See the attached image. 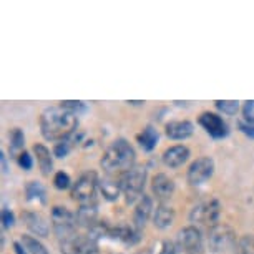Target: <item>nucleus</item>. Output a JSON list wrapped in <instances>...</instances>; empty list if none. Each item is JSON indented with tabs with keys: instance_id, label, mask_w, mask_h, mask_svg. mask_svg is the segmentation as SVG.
Instances as JSON below:
<instances>
[{
	"instance_id": "f257e3e1",
	"label": "nucleus",
	"mask_w": 254,
	"mask_h": 254,
	"mask_svg": "<svg viewBox=\"0 0 254 254\" xmlns=\"http://www.w3.org/2000/svg\"><path fill=\"white\" fill-rule=\"evenodd\" d=\"M78 118L75 113L68 112L66 108L50 107L40 115V131L45 140L49 141H64L76 131Z\"/></svg>"
},
{
	"instance_id": "f03ea898",
	"label": "nucleus",
	"mask_w": 254,
	"mask_h": 254,
	"mask_svg": "<svg viewBox=\"0 0 254 254\" xmlns=\"http://www.w3.org/2000/svg\"><path fill=\"white\" fill-rule=\"evenodd\" d=\"M135 161L136 153L133 150V146L123 138H118L105 150L102 160H100V166L103 168L107 175L120 173V176H122L123 173L136 166Z\"/></svg>"
},
{
	"instance_id": "7ed1b4c3",
	"label": "nucleus",
	"mask_w": 254,
	"mask_h": 254,
	"mask_svg": "<svg viewBox=\"0 0 254 254\" xmlns=\"http://www.w3.org/2000/svg\"><path fill=\"white\" fill-rule=\"evenodd\" d=\"M146 168L145 166H135L130 171L123 173L120 176V183H122V191L125 194L128 204L140 201L143 196V190L146 185Z\"/></svg>"
},
{
	"instance_id": "20e7f679",
	"label": "nucleus",
	"mask_w": 254,
	"mask_h": 254,
	"mask_svg": "<svg viewBox=\"0 0 254 254\" xmlns=\"http://www.w3.org/2000/svg\"><path fill=\"white\" fill-rule=\"evenodd\" d=\"M98 176L95 171H87L75 181L71 186V198L80 204H90L95 203V194L98 190Z\"/></svg>"
},
{
	"instance_id": "39448f33",
	"label": "nucleus",
	"mask_w": 254,
	"mask_h": 254,
	"mask_svg": "<svg viewBox=\"0 0 254 254\" xmlns=\"http://www.w3.org/2000/svg\"><path fill=\"white\" fill-rule=\"evenodd\" d=\"M52 228L59 241L76 234V218L65 206H54L52 209Z\"/></svg>"
},
{
	"instance_id": "423d86ee",
	"label": "nucleus",
	"mask_w": 254,
	"mask_h": 254,
	"mask_svg": "<svg viewBox=\"0 0 254 254\" xmlns=\"http://www.w3.org/2000/svg\"><path fill=\"white\" fill-rule=\"evenodd\" d=\"M219 214H221V204L218 199H209L204 203L196 204L190 213V221L191 223H201L206 224L208 228L216 226Z\"/></svg>"
},
{
	"instance_id": "0eeeda50",
	"label": "nucleus",
	"mask_w": 254,
	"mask_h": 254,
	"mask_svg": "<svg viewBox=\"0 0 254 254\" xmlns=\"http://www.w3.org/2000/svg\"><path fill=\"white\" fill-rule=\"evenodd\" d=\"M203 249V236L196 226H186L176 238V254H199Z\"/></svg>"
},
{
	"instance_id": "6e6552de",
	"label": "nucleus",
	"mask_w": 254,
	"mask_h": 254,
	"mask_svg": "<svg viewBox=\"0 0 254 254\" xmlns=\"http://www.w3.org/2000/svg\"><path fill=\"white\" fill-rule=\"evenodd\" d=\"M234 239V231L226 224H216V226L209 228V233H208V249L211 253L218 254V253H223L226 251L228 248L233 246Z\"/></svg>"
},
{
	"instance_id": "1a4fd4ad",
	"label": "nucleus",
	"mask_w": 254,
	"mask_h": 254,
	"mask_svg": "<svg viewBox=\"0 0 254 254\" xmlns=\"http://www.w3.org/2000/svg\"><path fill=\"white\" fill-rule=\"evenodd\" d=\"M214 173V161L209 156H201L196 161H193L188 168L186 180L191 186H201L206 183Z\"/></svg>"
},
{
	"instance_id": "9d476101",
	"label": "nucleus",
	"mask_w": 254,
	"mask_h": 254,
	"mask_svg": "<svg viewBox=\"0 0 254 254\" xmlns=\"http://www.w3.org/2000/svg\"><path fill=\"white\" fill-rule=\"evenodd\" d=\"M198 123L204 128L209 136L216 138V140L228 136V133H229L226 122H224V120L216 113H211V112L201 113L199 118H198Z\"/></svg>"
},
{
	"instance_id": "9b49d317",
	"label": "nucleus",
	"mask_w": 254,
	"mask_h": 254,
	"mask_svg": "<svg viewBox=\"0 0 254 254\" xmlns=\"http://www.w3.org/2000/svg\"><path fill=\"white\" fill-rule=\"evenodd\" d=\"M151 191L153 196H156V199L160 203H165L175 193V181L165 173H158L151 180Z\"/></svg>"
},
{
	"instance_id": "f8f14e48",
	"label": "nucleus",
	"mask_w": 254,
	"mask_h": 254,
	"mask_svg": "<svg viewBox=\"0 0 254 254\" xmlns=\"http://www.w3.org/2000/svg\"><path fill=\"white\" fill-rule=\"evenodd\" d=\"M22 219L25 223V226L30 229V231L38 238H47L50 233L49 223L44 214L37 213V211H23L22 213Z\"/></svg>"
},
{
	"instance_id": "ddd939ff",
	"label": "nucleus",
	"mask_w": 254,
	"mask_h": 254,
	"mask_svg": "<svg viewBox=\"0 0 254 254\" xmlns=\"http://www.w3.org/2000/svg\"><path fill=\"white\" fill-rule=\"evenodd\" d=\"M155 208H153V199L151 196L143 194L141 199L138 201L135 206V213H133V228H136L138 231H141L145 228L146 221L153 216Z\"/></svg>"
},
{
	"instance_id": "4468645a",
	"label": "nucleus",
	"mask_w": 254,
	"mask_h": 254,
	"mask_svg": "<svg viewBox=\"0 0 254 254\" xmlns=\"http://www.w3.org/2000/svg\"><path fill=\"white\" fill-rule=\"evenodd\" d=\"M190 158V148L185 145L170 146L163 153V163L168 168H180L183 166Z\"/></svg>"
},
{
	"instance_id": "2eb2a0df",
	"label": "nucleus",
	"mask_w": 254,
	"mask_h": 254,
	"mask_svg": "<svg viewBox=\"0 0 254 254\" xmlns=\"http://www.w3.org/2000/svg\"><path fill=\"white\" fill-rule=\"evenodd\" d=\"M165 131L166 136L171 138V140H186V138L193 135L194 125L188 120H175V122L166 123Z\"/></svg>"
},
{
	"instance_id": "dca6fc26",
	"label": "nucleus",
	"mask_w": 254,
	"mask_h": 254,
	"mask_svg": "<svg viewBox=\"0 0 254 254\" xmlns=\"http://www.w3.org/2000/svg\"><path fill=\"white\" fill-rule=\"evenodd\" d=\"M76 226L85 228V229H92L95 224L98 223V209L97 203H90V204H80V208L76 209Z\"/></svg>"
},
{
	"instance_id": "f3484780",
	"label": "nucleus",
	"mask_w": 254,
	"mask_h": 254,
	"mask_svg": "<svg viewBox=\"0 0 254 254\" xmlns=\"http://www.w3.org/2000/svg\"><path fill=\"white\" fill-rule=\"evenodd\" d=\"M140 233L136 228H130V226H118V228H110L108 231V238L113 239V241H118L125 244V246H133L140 241Z\"/></svg>"
},
{
	"instance_id": "a211bd4d",
	"label": "nucleus",
	"mask_w": 254,
	"mask_h": 254,
	"mask_svg": "<svg viewBox=\"0 0 254 254\" xmlns=\"http://www.w3.org/2000/svg\"><path fill=\"white\" fill-rule=\"evenodd\" d=\"M175 216L176 213L170 204L160 203L155 208V213H153V224L158 229H168L175 223Z\"/></svg>"
},
{
	"instance_id": "6ab92c4d",
	"label": "nucleus",
	"mask_w": 254,
	"mask_h": 254,
	"mask_svg": "<svg viewBox=\"0 0 254 254\" xmlns=\"http://www.w3.org/2000/svg\"><path fill=\"white\" fill-rule=\"evenodd\" d=\"M98 190L107 201H117L120 198V194L123 193L120 180H115V178H112V176H107V178L100 180Z\"/></svg>"
},
{
	"instance_id": "aec40b11",
	"label": "nucleus",
	"mask_w": 254,
	"mask_h": 254,
	"mask_svg": "<svg viewBox=\"0 0 254 254\" xmlns=\"http://www.w3.org/2000/svg\"><path fill=\"white\" fill-rule=\"evenodd\" d=\"M33 153H35V156H37V163H38V166H40L42 173L45 176H49L52 173V168H54L50 150L45 145H42V143H35V145H33Z\"/></svg>"
},
{
	"instance_id": "412c9836",
	"label": "nucleus",
	"mask_w": 254,
	"mask_h": 254,
	"mask_svg": "<svg viewBox=\"0 0 254 254\" xmlns=\"http://www.w3.org/2000/svg\"><path fill=\"white\" fill-rule=\"evenodd\" d=\"M136 140H138V143H140V146L143 148V150L151 151L158 143V131L155 130V127L148 125L145 130L136 136Z\"/></svg>"
},
{
	"instance_id": "4be33fe9",
	"label": "nucleus",
	"mask_w": 254,
	"mask_h": 254,
	"mask_svg": "<svg viewBox=\"0 0 254 254\" xmlns=\"http://www.w3.org/2000/svg\"><path fill=\"white\" fill-rule=\"evenodd\" d=\"M25 194L28 201H37V203H42V204H45V201H47L45 188L40 183H37V181H28L25 185Z\"/></svg>"
},
{
	"instance_id": "5701e85b",
	"label": "nucleus",
	"mask_w": 254,
	"mask_h": 254,
	"mask_svg": "<svg viewBox=\"0 0 254 254\" xmlns=\"http://www.w3.org/2000/svg\"><path fill=\"white\" fill-rule=\"evenodd\" d=\"M20 244L25 248V251L28 254H49V251L45 249V246L38 241L37 238L30 236V234H22L20 238Z\"/></svg>"
},
{
	"instance_id": "b1692460",
	"label": "nucleus",
	"mask_w": 254,
	"mask_h": 254,
	"mask_svg": "<svg viewBox=\"0 0 254 254\" xmlns=\"http://www.w3.org/2000/svg\"><path fill=\"white\" fill-rule=\"evenodd\" d=\"M8 138H10V151L13 153V155H17L18 151L23 150L25 136H23V131L20 130V128H13V130L10 131V135H8ZM18 155H20V153H18Z\"/></svg>"
},
{
	"instance_id": "393cba45",
	"label": "nucleus",
	"mask_w": 254,
	"mask_h": 254,
	"mask_svg": "<svg viewBox=\"0 0 254 254\" xmlns=\"http://www.w3.org/2000/svg\"><path fill=\"white\" fill-rule=\"evenodd\" d=\"M214 105L224 115H236L239 112V102L236 100H216Z\"/></svg>"
},
{
	"instance_id": "a878e982",
	"label": "nucleus",
	"mask_w": 254,
	"mask_h": 254,
	"mask_svg": "<svg viewBox=\"0 0 254 254\" xmlns=\"http://www.w3.org/2000/svg\"><path fill=\"white\" fill-rule=\"evenodd\" d=\"M239 254H254V234L243 236L238 243Z\"/></svg>"
},
{
	"instance_id": "bb28decb",
	"label": "nucleus",
	"mask_w": 254,
	"mask_h": 254,
	"mask_svg": "<svg viewBox=\"0 0 254 254\" xmlns=\"http://www.w3.org/2000/svg\"><path fill=\"white\" fill-rule=\"evenodd\" d=\"M71 185V180L68 173H65V171H59V173H55L54 176V186L57 190H66L70 188Z\"/></svg>"
},
{
	"instance_id": "cd10ccee",
	"label": "nucleus",
	"mask_w": 254,
	"mask_h": 254,
	"mask_svg": "<svg viewBox=\"0 0 254 254\" xmlns=\"http://www.w3.org/2000/svg\"><path fill=\"white\" fill-rule=\"evenodd\" d=\"M70 150H71V140L68 138V140H64V141L57 143L55 148H54V155L57 158H65L70 153Z\"/></svg>"
},
{
	"instance_id": "c85d7f7f",
	"label": "nucleus",
	"mask_w": 254,
	"mask_h": 254,
	"mask_svg": "<svg viewBox=\"0 0 254 254\" xmlns=\"http://www.w3.org/2000/svg\"><path fill=\"white\" fill-rule=\"evenodd\" d=\"M62 107L66 108L71 113L78 115L80 112H83V110H85V103L78 102V100H66V102H62Z\"/></svg>"
},
{
	"instance_id": "c756f323",
	"label": "nucleus",
	"mask_w": 254,
	"mask_h": 254,
	"mask_svg": "<svg viewBox=\"0 0 254 254\" xmlns=\"http://www.w3.org/2000/svg\"><path fill=\"white\" fill-rule=\"evenodd\" d=\"M17 161H18V165H20V168H23L25 171L32 170L33 160H32V156H30V153H27V151L20 153V155L17 156Z\"/></svg>"
},
{
	"instance_id": "7c9ffc66",
	"label": "nucleus",
	"mask_w": 254,
	"mask_h": 254,
	"mask_svg": "<svg viewBox=\"0 0 254 254\" xmlns=\"http://www.w3.org/2000/svg\"><path fill=\"white\" fill-rule=\"evenodd\" d=\"M243 120H246L249 123H254V100H248L243 107Z\"/></svg>"
},
{
	"instance_id": "2f4dec72",
	"label": "nucleus",
	"mask_w": 254,
	"mask_h": 254,
	"mask_svg": "<svg viewBox=\"0 0 254 254\" xmlns=\"http://www.w3.org/2000/svg\"><path fill=\"white\" fill-rule=\"evenodd\" d=\"M2 224H3V228H7V229L15 224V216H13V213L8 208L2 209Z\"/></svg>"
},
{
	"instance_id": "473e14b6",
	"label": "nucleus",
	"mask_w": 254,
	"mask_h": 254,
	"mask_svg": "<svg viewBox=\"0 0 254 254\" xmlns=\"http://www.w3.org/2000/svg\"><path fill=\"white\" fill-rule=\"evenodd\" d=\"M239 130L249 138H254V123H249L246 120H239Z\"/></svg>"
},
{
	"instance_id": "72a5a7b5",
	"label": "nucleus",
	"mask_w": 254,
	"mask_h": 254,
	"mask_svg": "<svg viewBox=\"0 0 254 254\" xmlns=\"http://www.w3.org/2000/svg\"><path fill=\"white\" fill-rule=\"evenodd\" d=\"M160 254H176V243L165 241V243H163V246H161Z\"/></svg>"
},
{
	"instance_id": "f704fd0d",
	"label": "nucleus",
	"mask_w": 254,
	"mask_h": 254,
	"mask_svg": "<svg viewBox=\"0 0 254 254\" xmlns=\"http://www.w3.org/2000/svg\"><path fill=\"white\" fill-rule=\"evenodd\" d=\"M0 165H2V173H7L8 171V165H7V156L3 151H0Z\"/></svg>"
},
{
	"instance_id": "c9c22d12",
	"label": "nucleus",
	"mask_w": 254,
	"mask_h": 254,
	"mask_svg": "<svg viewBox=\"0 0 254 254\" xmlns=\"http://www.w3.org/2000/svg\"><path fill=\"white\" fill-rule=\"evenodd\" d=\"M13 249H15V254H28L20 243H13Z\"/></svg>"
}]
</instances>
